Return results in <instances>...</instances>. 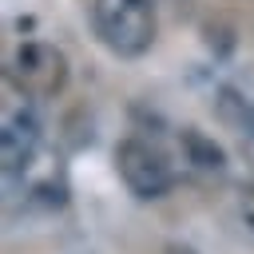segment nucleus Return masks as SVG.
Masks as SVG:
<instances>
[{"label":"nucleus","mask_w":254,"mask_h":254,"mask_svg":"<svg viewBox=\"0 0 254 254\" xmlns=\"http://www.w3.org/2000/svg\"><path fill=\"white\" fill-rule=\"evenodd\" d=\"M32 99L20 95V103H4L0 115V167L4 175H20L32 167L36 151H40V115L28 107Z\"/></svg>","instance_id":"obj_4"},{"label":"nucleus","mask_w":254,"mask_h":254,"mask_svg":"<svg viewBox=\"0 0 254 254\" xmlns=\"http://www.w3.org/2000/svg\"><path fill=\"white\" fill-rule=\"evenodd\" d=\"M4 79L8 91L24 99H56L71 79V64L67 52L52 40H20L4 64Z\"/></svg>","instance_id":"obj_2"},{"label":"nucleus","mask_w":254,"mask_h":254,"mask_svg":"<svg viewBox=\"0 0 254 254\" xmlns=\"http://www.w3.org/2000/svg\"><path fill=\"white\" fill-rule=\"evenodd\" d=\"M238 218H242L246 234H254V187L242 190V198H238Z\"/></svg>","instance_id":"obj_7"},{"label":"nucleus","mask_w":254,"mask_h":254,"mask_svg":"<svg viewBox=\"0 0 254 254\" xmlns=\"http://www.w3.org/2000/svg\"><path fill=\"white\" fill-rule=\"evenodd\" d=\"M91 32L111 56L139 60L159 36L155 0H91Z\"/></svg>","instance_id":"obj_1"},{"label":"nucleus","mask_w":254,"mask_h":254,"mask_svg":"<svg viewBox=\"0 0 254 254\" xmlns=\"http://www.w3.org/2000/svg\"><path fill=\"white\" fill-rule=\"evenodd\" d=\"M175 143H179L183 163H187L194 175H202V179H226V171H230V155H226L222 143H214L206 131H198V127H179Z\"/></svg>","instance_id":"obj_5"},{"label":"nucleus","mask_w":254,"mask_h":254,"mask_svg":"<svg viewBox=\"0 0 254 254\" xmlns=\"http://www.w3.org/2000/svg\"><path fill=\"white\" fill-rule=\"evenodd\" d=\"M115 175L123 179V187L139 198V202H159L171 194L175 187V171L167 163V155L159 147H151L147 139L131 135V139H119L115 143Z\"/></svg>","instance_id":"obj_3"},{"label":"nucleus","mask_w":254,"mask_h":254,"mask_svg":"<svg viewBox=\"0 0 254 254\" xmlns=\"http://www.w3.org/2000/svg\"><path fill=\"white\" fill-rule=\"evenodd\" d=\"M218 115H222L230 127H238V135H250V139H254V107H250L234 87H218Z\"/></svg>","instance_id":"obj_6"}]
</instances>
